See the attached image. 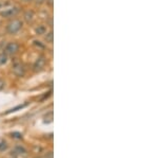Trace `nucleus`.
Returning <instances> with one entry per match:
<instances>
[{"label":"nucleus","mask_w":158,"mask_h":158,"mask_svg":"<svg viewBox=\"0 0 158 158\" xmlns=\"http://www.w3.org/2000/svg\"><path fill=\"white\" fill-rule=\"evenodd\" d=\"M21 29H22V21H21L20 19H17V18L12 19V20L8 23V26H6V31H8V33H10V34L18 33Z\"/></svg>","instance_id":"1"},{"label":"nucleus","mask_w":158,"mask_h":158,"mask_svg":"<svg viewBox=\"0 0 158 158\" xmlns=\"http://www.w3.org/2000/svg\"><path fill=\"white\" fill-rule=\"evenodd\" d=\"M12 71L16 77H18V78L23 77L25 73V67H24V65H23L22 62L19 61V59H15V61L13 62Z\"/></svg>","instance_id":"2"},{"label":"nucleus","mask_w":158,"mask_h":158,"mask_svg":"<svg viewBox=\"0 0 158 158\" xmlns=\"http://www.w3.org/2000/svg\"><path fill=\"white\" fill-rule=\"evenodd\" d=\"M19 51V45L16 41H11L4 48V53L6 55H15Z\"/></svg>","instance_id":"3"},{"label":"nucleus","mask_w":158,"mask_h":158,"mask_svg":"<svg viewBox=\"0 0 158 158\" xmlns=\"http://www.w3.org/2000/svg\"><path fill=\"white\" fill-rule=\"evenodd\" d=\"M45 64H46V59H45L44 56H39L37 57V59L35 61L34 65H33V70L35 72H40L41 70H43L45 67Z\"/></svg>","instance_id":"4"},{"label":"nucleus","mask_w":158,"mask_h":158,"mask_svg":"<svg viewBox=\"0 0 158 158\" xmlns=\"http://www.w3.org/2000/svg\"><path fill=\"white\" fill-rule=\"evenodd\" d=\"M19 12V8L17 7H13V8H9V9H5L1 12V16L4 18H10V17H14L16 16Z\"/></svg>","instance_id":"5"},{"label":"nucleus","mask_w":158,"mask_h":158,"mask_svg":"<svg viewBox=\"0 0 158 158\" xmlns=\"http://www.w3.org/2000/svg\"><path fill=\"white\" fill-rule=\"evenodd\" d=\"M23 18H24V20L26 21L28 23H32L35 19V13L33 12V11H26L23 15Z\"/></svg>","instance_id":"6"},{"label":"nucleus","mask_w":158,"mask_h":158,"mask_svg":"<svg viewBox=\"0 0 158 158\" xmlns=\"http://www.w3.org/2000/svg\"><path fill=\"white\" fill-rule=\"evenodd\" d=\"M35 32L37 35H44V34L46 33V26H44V25L38 26L37 28L35 29Z\"/></svg>","instance_id":"7"},{"label":"nucleus","mask_w":158,"mask_h":158,"mask_svg":"<svg viewBox=\"0 0 158 158\" xmlns=\"http://www.w3.org/2000/svg\"><path fill=\"white\" fill-rule=\"evenodd\" d=\"M13 152H14L15 155H18V156L25 155V154H26V150H25L24 148H22V146H16Z\"/></svg>","instance_id":"8"},{"label":"nucleus","mask_w":158,"mask_h":158,"mask_svg":"<svg viewBox=\"0 0 158 158\" xmlns=\"http://www.w3.org/2000/svg\"><path fill=\"white\" fill-rule=\"evenodd\" d=\"M8 62V55L5 53H0V66L6 64Z\"/></svg>","instance_id":"9"},{"label":"nucleus","mask_w":158,"mask_h":158,"mask_svg":"<svg viewBox=\"0 0 158 158\" xmlns=\"http://www.w3.org/2000/svg\"><path fill=\"white\" fill-rule=\"evenodd\" d=\"M46 35H45V41H48V43H53V32L52 31H50L49 33H45Z\"/></svg>","instance_id":"10"},{"label":"nucleus","mask_w":158,"mask_h":158,"mask_svg":"<svg viewBox=\"0 0 158 158\" xmlns=\"http://www.w3.org/2000/svg\"><path fill=\"white\" fill-rule=\"evenodd\" d=\"M6 149H8V144H6V142H5V141H0V151L3 152V151H5Z\"/></svg>","instance_id":"11"},{"label":"nucleus","mask_w":158,"mask_h":158,"mask_svg":"<svg viewBox=\"0 0 158 158\" xmlns=\"http://www.w3.org/2000/svg\"><path fill=\"white\" fill-rule=\"evenodd\" d=\"M26 106V104H23V105H19V106L15 107V108H12V109L10 110V112H8V114H10V112H16V110L18 109H21V108H23V107Z\"/></svg>","instance_id":"12"},{"label":"nucleus","mask_w":158,"mask_h":158,"mask_svg":"<svg viewBox=\"0 0 158 158\" xmlns=\"http://www.w3.org/2000/svg\"><path fill=\"white\" fill-rule=\"evenodd\" d=\"M4 87H5V82L3 81V80L0 79V90L4 89Z\"/></svg>","instance_id":"13"},{"label":"nucleus","mask_w":158,"mask_h":158,"mask_svg":"<svg viewBox=\"0 0 158 158\" xmlns=\"http://www.w3.org/2000/svg\"><path fill=\"white\" fill-rule=\"evenodd\" d=\"M6 4H8V3L4 2V1H0V10H1V9H4V7Z\"/></svg>","instance_id":"14"},{"label":"nucleus","mask_w":158,"mask_h":158,"mask_svg":"<svg viewBox=\"0 0 158 158\" xmlns=\"http://www.w3.org/2000/svg\"><path fill=\"white\" fill-rule=\"evenodd\" d=\"M36 2H37V3H39V4H41V3L46 2V0H36Z\"/></svg>","instance_id":"15"},{"label":"nucleus","mask_w":158,"mask_h":158,"mask_svg":"<svg viewBox=\"0 0 158 158\" xmlns=\"http://www.w3.org/2000/svg\"><path fill=\"white\" fill-rule=\"evenodd\" d=\"M46 3H49V5L52 7L53 5V0H46Z\"/></svg>","instance_id":"16"},{"label":"nucleus","mask_w":158,"mask_h":158,"mask_svg":"<svg viewBox=\"0 0 158 158\" xmlns=\"http://www.w3.org/2000/svg\"><path fill=\"white\" fill-rule=\"evenodd\" d=\"M23 2H31V1H33V0H22Z\"/></svg>","instance_id":"17"}]
</instances>
